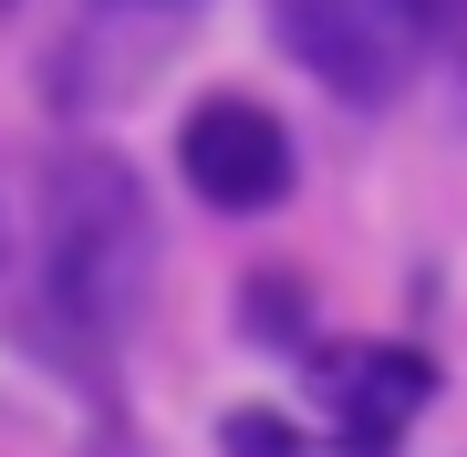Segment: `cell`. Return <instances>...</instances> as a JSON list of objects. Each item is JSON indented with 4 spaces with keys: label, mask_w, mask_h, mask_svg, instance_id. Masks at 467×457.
<instances>
[{
    "label": "cell",
    "mask_w": 467,
    "mask_h": 457,
    "mask_svg": "<svg viewBox=\"0 0 467 457\" xmlns=\"http://www.w3.org/2000/svg\"><path fill=\"white\" fill-rule=\"evenodd\" d=\"M177 167H187V187H198L208 208H229V219L291 198V136L250 94H208L198 115H187V136H177Z\"/></svg>",
    "instance_id": "obj_3"
},
{
    "label": "cell",
    "mask_w": 467,
    "mask_h": 457,
    "mask_svg": "<svg viewBox=\"0 0 467 457\" xmlns=\"http://www.w3.org/2000/svg\"><path fill=\"white\" fill-rule=\"evenodd\" d=\"M42 239H52V302L84 333H125L156 271V229H146V187L115 156L73 146L42 177Z\"/></svg>",
    "instance_id": "obj_1"
},
{
    "label": "cell",
    "mask_w": 467,
    "mask_h": 457,
    "mask_svg": "<svg viewBox=\"0 0 467 457\" xmlns=\"http://www.w3.org/2000/svg\"><path fill=\"white\" fill-rule=\"evenodd\" d=\"M395 11H405V21H416V32H426V21H436V0H395Z\"/></svg>",
    "instance_id": "obj_7"
},
{
    "label": "cell",
    "mask_w": 467,
    "mask_h": 457,
    "mask_svg": "<svg viewBox=\"0 0 467 457\" xmlns=\"http://www.w3.org/2000/svg\"><path fill=\"white\" fill-rule=\"evenodd\" d=\"M229 447H239V457H291V437H281L270 416H239V426H229Z\"/></svg>",
    "instance_id": "obj_6"
},
{
    "label": "cell",
    "mask_w": 467,
    "mask_h": 457,
    "mask_svg": "<svg viewBox=\"0 0 467 457\" xmlns=\"http://www.w3.org/2000/svg\"><path fill=\"white\" fill-rule=\"evenodd\" d=\"M436 52H447V84H457V115H467V0H436Z\"/></svg>",
    "instance_id": "obj_5"
},
{
    "label": "cell",
    "mask_w": 467,
    "mask_h": 457,
    "mask_svg": "<svg viewBox=\"0 0 467 457\" xmlns=\"http://www.w3.org/2000/svg\"><path fill=\"white\" fill-rule=\"evenodd\" d=\"M270 11H281V42L353 104H384L405 84V63H416V42H426L395 0H270Z\"/></svg>",
    "instance_id": "obj_2"
},
{
    "label": "cell",
    "mask_w": 467,
    "mask_h": 457,
    "mask_svg": "<svg viewBox=\"0 0 467 457\" xmlns=\"http://www.w3.org/2000/svg\"><path fill=\"white\" fill-rule=\"evenodd\" d=\"M312 385H322V406H333L364 447H384L405 416L436 395V374H426V354H395V343H353V354H322L312 364Z\"/></svg>",
    "instance_id": "obj_4"
}]
</instances>
